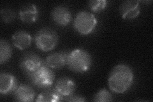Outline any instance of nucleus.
I'll use <instances>...</instances> for the list:
<instances>
[{
  "instance_id": "nucleus-1",
  "label": "nucleus",
  "mask_w": 153,
  "mask_h": 102,
  "mask_svg": "<svg viewBox=\"0 0 153 102\" xmlns=\"http://www.w3.org/2000/svg\"><path fill=\"white\" fill-rule=\"evenodd\" d=\"M134 77V73L130 66L125 64L115 66L108 75L109 88L115 93H124L133 84Z\"/></svg>"
},
{
  "instance_id": "nucleus-2",
  "label": "nucleus",
  "mask_w": 153,
  "mask_h": 102,
  "mask_svg": "<svg viewBox=\"0 0 153 102\" xmlns=\"http://www.w3.org/2000/svg\"><path fill=\"white\" fill-rule=\"evenodd\" d=\"M93 60L89 53L82 48H76L71 51L67 56L68 68L77 74L88 71L91 67Z\"/></svg>"
},
{
  "instance_id": "nucleus-3",
  "label": "nucleus",
  "mask_w": 153,
  "mask_h": 102,
  "mask_svg": "<svg viewBox=\"0 0 153 102\" xmlns=\"http://www.w3.org/2000/svg\"><path fill=\"white\" fill-rule=\"evenodd\" d=\"M59 41L57 33L51 28H42L36 33L35 43L36 47L43 52L53 50Z\"/></svg>"
},
{
  "instance_id": "nucleus-4",
  "label": "nucleus",
  "mask_w": 153,
  "mask_h": 102,
  "mask_svg": "<svg viewBox=\"0 0 153 102\" xmlns=\"http://www.w3.org/2000/svg\"><path fill=\"white\" fill-rule=\"evenodd\" d=\"M27 75L33 85L38 88L44 89L51 87L55 79L54 71L45 64Z\"/></svg>"
},
{
  "instance_id": "nucleus-5",
  "label": "nucleus",
  "mask_w": 153,
  "mask_h": 102,
  "mask_svg": "<svg viewBox=\"0 0 153 102\" xmlns=\"http://www.w3.org/2000/svg\"><path fill=\"white\" fill-rule=\"evenodd\" d=\"M97 19L93 13L86 11L79 12L74 19L75 30L82 35H88L97 28Z\"/></svg>"
},
{
  "instance_id": "nucleus-6",
  "label": "nucleus",
  "mask_w": 153,
  "mask_h": 102,
  "mask_svg": "<svg viewBox=\"0 0 153 102\" xmlns=\"http://www.w3.org/2000/svg\"><path fill=\"white\" fill-rule=\"evenodd\" d=\"M45 64V61L34 52H28L24 54L20 60L19 66L21 70L28 75L36 71Z\"/></svg>"
},
{
  "instance_id": "nucleus-7",
  "label": "nucleus",
  "mask_w": 153,
  "mask_h": 102,
  "mask_svg": "<svg viewBox=\"0 0 153 102\" xmlns=\"http://www.w3.org/2000/svg\"><path fill=\"white\" fill-rule=\"evenodd\" d=\"M119 13L124 19H133L139 16L140 6L139 1L135 0L124 1L119 6Z\"/></svg>"
},
{
  "instance_id": "nucleus-8",
  "label": "nucleus",
  "mask_w": 153,
  "mask_h": 102,
  "mask_svg": "<svg viewBox=\"0 0 153 102\" xmlns=\"http://www.w3.org/2000/svg\"><path fill=\"white\" fill-rule=\"evenodd\" d=\"M51 17L57 25L60 26L68 25L72 19L70 10L63 6L54 7L51 12Z\"/></svg>"
},
{
  "instance_id": "nucleus-9",
  "label": "nucleus",
  "mask_w": 153,
  "mask_h": 102,
  "mask_svg": "<svg viewBox=\"0 0 153 102\" xmlns=\"http://www.w3.org/2000/svg\"><path fill=\"white\" fill-rule=\"evenodd\" d=\"M18 87L16 77L11 74L2 72L0 74V93L8 95L14 93Z\"/></svg>"
},
{
  "instance_id": "nucleus-10",
  "label": "nucleus",
  "mask_w": 153,
  "mask_h": 102,
  "mask_svg": "<svg viewBox=\"0 0 153 102\" xmlns=\"http://www.w3.org/2000/svg\"><path fill=\"white\" fill-rule=\"evenodd\" d=\"M20 20L26 24H33L37 21L39 17V11L35 4L30 3L22 7L19 12Z\"/></svg>"
},
{
  "instance_id": "nucleus-11",
  "label": "nucleus",
  "mask_w": 153,
  "mask_h": 102,
  "mask_svg": "<svg viewBox=\"0 0 153 102\" xmlns=\"http://www.w3.org/2000/svg\"><path fill=\"white\" fill-rule=\"evenodd\" d=\"M68 54L65 52L51 53L46 57L45 64L51 69L60 70L66 65Z\"/></svg>"
},
{
  "instance_id": "nucleus-12",
  "label": "nucleus",
  "mask_w": 153,
  "mask_h": 102,
  "mask_svg": "<svg viewBox=\"0 0 153 102\" xmlns=\"http://www.w3.org/2000/svg\"><path fill=\"white\" fill-rule=\"evenodd\" d=\"M55 89L65 98L74 93L76 89V84L73 79L69 77H61L57 80Z\"/></svg>"
},
{
  "instance_id": "nucleus-13",
  "label": "nucleus",
  "mask_w": 153,
  "mask_h": 102,
  "mask_svg": "<svg viewBox=\"0 0 153 102\" xmlns=\"http://www.w3.org/2000/svg\"><path fill=\"white\" fill-rule=\"evenodd\" d=\"M13 45L19 50H25L30 46L32 38L30 34L25 30H19L14 33L12 37Z\"/></svg>"
},
{
  "instance_id": "nucleus-14",
  "label": "nucleus",
  "mask_w": 153,
  "mask_h": 102,
  "mask_svg": "<svg viewBox=\"0 0 153 102\" xmlns=\"http://www.w3.org/2000/svg\"><path fill=\"white\" fill-rule=\"evenodd\" d=\"M15 99L17 101L30 102L34 100L35 98V92L30 85L22 84L14 92Z\"/></svg>"
},
{
  "instance_id": "nucleus-15",
  "label": "nucleus",
  "mask_w": 153,
  "mask_h": 102,
  "mask_svg": "<svg viewBox=\"0 0 153 102\" xmlns=\"http://www.w3.org/2000/svg\"><path fill=\"white\" fill-rule=\"evenodd\" d=\"M63 96H61L57 90L52 87L44 89L38 96L36 101L40 102H57L63 100Z\"/></svg>"
},
{
  "instance_id": "nucleus-16",
  "label": "nucleus",
  "mask_w": 153,
  "mask_h": 102,
  "mask_svg": "<svg viewBox=\"0 0 153 102\" xmlns=\"http://www.w3.org/2000/svg\"><path fill=\"white\" fill-rule=\"evenodd\" d=\"M12 55V48L10 44L4 40L0 41V63L3 65L8 61Z\"/></svg>"
},
{
  "instance_id": "nucleus-17",
  "label": "nucleus",
  "mask_w": 153,
  "mask_h": 102,
  "mask_svg": "<svg viewBox=\"0 0 153 102\" xmlns=\"http://www.w3.org/2000/svg\"><path fill=\"white\" fill-rule=\"evenodd\" d=\"M113 97L112 94L106 89H102L98 91L94 96L93 101L95 102H108L112 101Z\"/></svg>"
},
{
  "instance_id": "nucleus-18",
  "label": "nucleus",
  "mask_w": 153,
  "mask_h": 102,
  "mask_svg": "<svg viewBox=\"0 0 153 102\" xmlns=\"http://www.w3.org/2000/svg\"><path fill=\"white\" fill-rule=\"evenodd\" d=\"M89 9L93 12L100 13L103 11L107 6L106 0H94L88 3Z\"/></svg>"
},
{
  "instance_id": "nucleus-19",
  "label": "nucleus",
  "mask_w": 153,
  "mask_h": 102,
  "mask_svg": "<svg viewBox=\"0 0 153 102\" xmlns=\"http://www.w3.org/2000/svg\"><path fill=\"white\" fill-rule=\"evenodd\" d=\"M1 17L2 21L5 23L13 22L16 17V13L12 9L6 8L1 10Z\"/></svg>"
},
{
  "instance_id": "nucleus-20",
  "label": "nucleus",
  "mask_w": 153,
  "mask_h": 102,
  "mask_svg": "<svg viewBox=\"0 0 153 102\" xmlns=\"http://www.w3.org/2000/svg\"><path fill=\"white\" fill-rule=\"evenodd\" d=\"M63 101H74V102H84L85 101V99L84 96L79 95H71L69 96L65 97Z\"/></svg>"
}]
</instances>
